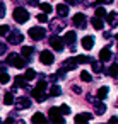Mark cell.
Instances as JSON below:
<instances>
[{
	"instance_id": "obj_10",
	"label": "cell",
	"mask_w": 118,
	"mask_h": 124,
	"mask_svg": "<svg viewBox=\"0 0 118 124\" xmlns=\"http://www.w3.org/2000/svg\"><path fill=\"white\" fill-rule=\"evenodd\" d=\"M92 119V114H89V112H82V114H77L75 117H74V121L79 124V122H89Z\"/></svg>"
},
{
	"instance_id": "obj_8",
	"label": "cell",
	"mask_w": 118,
	"mask_h": 124,
	"mask_svg": "<svg viewBox=\"0 0 118 124\" xmlns=\"http://www.w3.org/2000/svg\"><path fill=\"white\" fill-rule=\"evenodd\" d=\"M86 24H87V21H86V16H84V14H75V16H74V26H75V27L84 29Z\"/></svg>"
},
{
	"instance_id": "obj_36",
	"label": "cell",
	"mask_w": 118,
	"mask_h": 124,
	"mask_svg": "<svg viewBox=\"0 0 118 124\" xmlns=\"http://www.w3.org/2000/svg\"><path fill=\"white\" fill-rule=\"evenodd\" d=\"M4 16H5V4L0 2V19H2Z\"/></svg>"
},
{
	"instance_id": "obj_28",
	"label": "cell",
	"mask_w": 118,
	"mask_h": 124,
	"mask_svg": "<svg viewBox=\"0 0 118 124\" xmlns=\"http://www.w3.org/2000/svg\"><path fill=\"white\" fill-rule=\"evenodd\" d=\"M24 77H26L28 80H33V78L36 77V71H34L33 68H28V70H26V73H24Z\"/></svg>"
},
{
	"instance_id": "obj_26",
	"label": "cell",
	"mask_w": 118,
	"mask_h": 124,
	"mask_svg": "<svg viewBox=\"0 0 118 124\" xmlns=\"http://www.w3.org/2000/svg\"><path fill=\"white\" fill-rule=\"evenodd\" d=\"M33 51H34V49H33L31 46H22L21 54H22V56H31V54H33Z\"/></svg>"
},
{
	"instance_id": "obj_19",
	"label": "cell",
	"mask_w": 118,
	"mask_h": 124,
	"mask_svg": "<svg viewBox=\"0 0 118 124\" xmlns=\"http://www.w3.org/2000/svg\"><path fill=\"white\" fill-rule=\"evenodd\" d=\"M92 27H94V29H98V31H101V29L104 27V22H103V19L96 16V17L92 19Z\"/></svg>"
},
{
	"instance_id": "obj_44",
	"label": "cell",
	"mask_w": 118,
	"mask_h": 124,
	"mask_svg": "<svg viewBox=\"0 0 118 124\" xmlns=\"http://www.w3.org/2000/svg\"><path fill=\"white\" fill-rule=\"evenodd\" d=\"M116 39H118V34H116Z\"/></svg>"
},
{
	"instance_id": "obj_23",
	"label": "cell",
	"mask_w": 118,
	"mask_h": 124,
	"mask_svg": "<svg viewBox=\"0 0 118 124\" xmlns=\"http://www.w3.org/2000/svg\"><path fill=\"white\" fill-rule=\"evenodd\" d=\"M91 65H92V71H94V73H101V71H103V61H101V60H99V61H92Z\"/></svg>"
},
{
	"instance_id": "obj_20",
	"label": "cell",
	"mask_w": 118,
	"mask_h": 124,
	"mask_svg": "<svg viewBox=\"0 0 118 124\" xmlns=\"http://www.w3.org/2000/svg\"><path fill=\"white\" fill-rule=\"evenodd\" d=\"M57 12H58V16H60V17H65V16L69 14V5H65V4H60V5L57 7Z\"/></svg>"
},
{
	"instance_id": "obj_9",
	"label": "cell",
	"mask_w": 118,
	"mask_h": 124,
	"mask_svg": "<svg viewBox=\"0 0 118 124\" xmlns=\"http://www.w3.org/2000/svg\"><path fill=\"white\" fill-rule=\"evenodd\" d=\"M14 104H16V107H17L19 110H22V109H29V107H31V100H29L28 97H19Z\"/></svg>"
},
{
	"instance_id": "obj_1",
	"label": "cell",
	"mask_w": 118,
	"mask_h": 124,
	"mask_svg": "<svg viewBox=\"0 0 118 124\" xmlns=\"http://www.w3.org/2000/svg\"><path fill=\"white\" fill-rule=\"evenodd\" d=\"M7 65H12V66L22 70V68L28 65V60H26V56H19V54H16V53H10V54L7 56Z\"/></svg>"
},
{
	"instance_id": "obj_27",
	"label": "cell",
	"mask_w": 118,
	"mask_h": 124,
	"mask_svg": "<svg viewBox=\"0 0 118 124\" xmlns=\"http://www.w3.org/2000/svg\"><path fill=\"white\" fill-rule=\"evenodd\" d=\"M31 121H33V122H45V121H46V117H45L43 114H39V112H38V114H34V116H33V119H31Z\"/></svg>"
},
{
	"instance_id": "obj_31",
	"label": "cell",
	"mask_w": 118,
	"mask_h": 124,
	"mask_svg": "<svg viewBox=\"0 0 118 124\" xmlns=\"http://www.w3.org/2000/svg\"><path fill=\"white\" fill-rule=\"evenodd\" d=\"M39 7H41V10H43L45 14H50V12H51V5L46 4V2H45V4H39Z\"/></svg>"
},
{
	"instance_id": "obj_13",
	"label": "cell",
	"mask_w": 118,
	"mask_h": 124,
	"mask_svg": "<svg viewBox=\"0 0 118 124\" xmlns=\"http://www.w3.org/2000/svg\"><path fill=\"white\" fill-rule=\"evenodd\" d=\"M92 46H94V38H92V36L82 38V48H84V49H92Z\"/></svg>"
},
{
	"instance_id": "obj_16",
	"label": "cell",
	"mask_w": 118,
	"mask_h": 124,
	"mask_svg": "<svg viewBox=\"0 0 118 124\" xmlns=\"http://www.w3.org/2000/svg\"><path fill=\"white\" fill-rule=\"evenodd\" d=\"M77 65H79V60H77V58H69V60L63 63V68H65V70H74Z\"/></svg>"
},
{
	"instance_id": "obj_2",
	"label": "cell",
	"mask_w": 118,
	"mask_h": 124,
	"mask_svg": "<svg viewBox=\"0 0 118 124\" xmlns=\"http://www.w3.org/2000/svg\"><path fill=\"white\" fill-rule=\"evenodd\" d=\"M14 19H16V22L24 24V22L29 21V12H28L24 7H17V9L14 10Z\"/></svg>"
},
{
	"instance_id": "obj_32",
	"label": "cell",
	"mask_w": 118,
	"mask_h": 124,
	"mask_svg": "<svg viewBox=\"0 0 118 124\" xmlns=\"http://www.w3.org/2000/svg\"><path fill=\"white\" fill-rule=\"evenodd\" d=\"M9 80H10V77L5 71H2V75H0V83H9Z\"/></svg>"
},
{
	"instance_id": "obj_5",
	"label": "cell",
	"mask_w": 118,
	"mask_h": 124,
	"mask_svg": "<svg viewBox=\"0 0 118 124\" xmlns=\"http://www.w3.org/2000/svg\"><path fill=\"white\" fill-rule=\"evenodd\" d=\"M63 44H65L63 38H58V36H51V38H50V46H51L55 51H62V49H63Z\"/></svg>"
},
{
	"instance_id": "obj_39",
	"label": "cell",
	"mask_w": 118,
	"mask_h": 124,
	"mask_svg": "<svg viewBox=\"0 0 118 124\" xmlns=\"http://www.w3.org/2000/svg\"><path fill=\"white\" fill-rule=\"evenodd\" d=\"M5 51H7V46H5L4 43H0V54H4Z\"/></svg>"
},
{
	"instance_id": "obj_24",
	"label": "cell",
	"mask_w": 118,
	"mask_h": 124,
	"mask_svg": "<svg viewBox=\"0 0 118 124\" xmlns=\"http://www.w3.org/2000/svg\"><path fill=\"white\" fill-rule=\"evenodd\" d=\"M108 93H109V88H108V87H101V88L98 90V99H101V100H103V99H106V97H108Z\"/></svg>"
},
{
	"instance_id": "obj_14",
	"label": "cell",
	"mask_w": 118,
	"mask_h": 124,
	"mask_svg": "<svg viewBox=\"0 0 118 124\" xmlns=\"http://www.w3.org/2000/svg\"><path fill=\"white\" fill-rule=\"evenodd\" d=\"M50 121H51V122H60V124H63V122H65V114H62V112L50 114Z\"/></svg>"
},
{
	"instance_id": "obj_7",
	"label": "cell",
	"mask_w": 118,
	"mask_h": 124,
	"mask_svg": "<svg viewBox=\"0 0 118 124\" xmlns=\"http://www.w3.org/2000/svg\"><path fill=\"white\" fill-rule=\"evenodd\" d=\"M31 95L38 100V102H45L46 100V95H45V88H41V87H34L33 90H31Z\"/></svg>"
},
{
	"instance_id": "obj_35",
	"label": "cell",
	"mask_w": 118,
	"mask_h": 124,
	"mask_svg": "<svg viewBox=\"0 0 118 124\" xmlns=\"http://www.w3.org/2000/svg\"><path fill=\"white\" fill-rule=\"evenodd\" d=\"M60 110H62V114H65V116H67V114H70V107H69V105H65V104L60 107Z\"/></svg>"
},
{
	"instance_id": "obj_41",
	"label": "cell",
	"mask_w": 118,
	"mask_h": 124,
	"mask_svg": "<svg viewBox=\"0 0 118 124\" xmlns=\"http://www.w3.org/2000/svg\"><path fill=\"white\" fill-rule=\"evenodd\" d=\"M74 92L75 93H80V87H74Z\"/></svg>"
},
{
	"instance_id": "obj_42",
	"label": "cell",
	"mask_w": 118,
	"mask_h": 124,
	"mask_svg": "<svg viewBox=\"0 0 118 124\" xmlns=\"http://www.w3.org/2000/svg\"><path fill=\"white\" fill-rule=\"evenodd\" d=\"M109 122H113V124H115V122H118V117H111V119H109Z\"/></svg>"
},
{
	"instance_id": "obj_3",
	"label": "cell",
	"mask_w": 118,
	"mask_h": 124,
	"mask_svg": "<svg viewBox=\"0 0 118 124\" xmlns=\"http://www.w3.org/2000/svg\"><path fill=\"white\" fill-rule=\"evenodd\" d=\"M29 36H31V39H34V41H41V39H45L46 31H45L43 27H31V29H29Z\"/></svg>"
},
{
	"instance_id": "obj_4",
	"label": "cell",
	"mask_w": 118,
	"mask_h": 124,
	"mask_svg": "<svg viewBox=\"0 0 118 124\" xmlns=\"http://www.w3.org/2000/svg\"><path fill=\"white\" fill-rule=\"evenodd\" d=\"M7 41H9L10 44H21V43L24 41V36H22V32H19V31H10V32L7 34Z\"/></svg>"
},
{
	"instance_id": "obj_18",
	"label": "cell",
	"mask_w": 118,
	"mask_h": 124,
	"mask_svg": "<svg viewBox=\"0 0 118 124\" xmlns=\"http://www.w3.org/2000/svg\"><path fill=\"white\" fill-rule=\"evenodd\" d=\"M99 60H101V61H108V60H111V51H109L108 48L101 49V51H99Z\"/></svg>"
},
{
	"instance_id": "obj_29",
	"label": "cell",
	"mask_w": 118,
	"mask_h": 124,
	"mask_svg": "<svg viewBox=\"0 0 118 124\" xmlns=\"http://www.w3.org/2000/svg\"><path fill=\"white\" fill-rule=\"evenodd\" d=\"M80 80H82V82H91L92 77H91L89 71H80Z\"/></svg>"
},
{
	"instance_id": "obj_30",
	"label": "cell",
	"mask_w": 118,
	"mask_h": 124,
	"mask_svg": "<svg viewBox=\"0 0 118 124\" xmlns=\"http://www.w3.org/2000/svg\"><path fill=\"white\" fill-rule=\"evenodd\" d=\"M96 16L98 17H106L108 14H106V9L104 7H96Z\"/></svg>"
},
{
	"instance_id": "obj_12",
	"label": "cell",
	"mask_w": 118,
	"mask_h": 124,
	"mask_svg": "<svg viewBox=\"0 0 118 124\" xmlns=\"http://www.w3.org/2000/svg\"><path fill=\"white\" fill-rule=\"evenodd\" d=\"M63 41H65L67 44H74V43L77 41V34H75L74 31H69V32H65V36H63Z\"/></svg>"
},
{
	"instance_id": "obj_40",
	"label": "cell",
	"mask_w": 118,
	"mask_h": 124,
	"mask_svg": "<svg viewBox=\"0 0 118 124\" xmlns=\"http://www.w3.org/2000/svg\"><path fill=\"white\" fill-rule=\"evenodd\" d=\"M69 2V5H75V4H79V0H67Z\"/></svg>"
},
{
	"instance_id": "obj_33",
	"label": "cell",
	"mask_w": 118,
	"mask_h": 124,
	"mask_svg": "<svg viewBox=\"0 0 118 124\" xmlns=\"http://www.w3.org/2000/svg\"><path fill=\"white\" fill-rule=\"evenodd\" d=\"M77 60H79V63H80V65H82V63H92L89 56H82V54H80V56H77Z\"/></svg>"
},
{
	"instance_id": "obj_37",
	"label": "cell",
	"mask_w": 118,
	"mask_h": 124,
	"mask_svg": "<svg viewBox=\"0 0 118 124\" xmlns=\"http://www.w3.org/2000/svg\"><path fill=\"white\" fill-rule=\"evenodd\" d=\"M26 4H28V5H31V7H38L39 0H26Z\"/></svg>"
},
{
	"instance_id": "obj_34",
	"label": "cell",
	"mask_w": 118,
	"mask_h": 124,
	"mask_svg": "<svg viewBox=\"0 0 118 124\" xmlns=\"http://www.w3.org/2000/svg\"><path fill=\"white\" fill-rule=\"evenodd\" d=\"M9 26H0V36H7L9 34Z\"/></svg>"
},
{
	"instance_id": "obj_15",
	"label": "cell",
	"mask_w": 118,
	"mask_h": 124,
	"mask_svg": "<svg viewBox=\"0 0 118 124\" xmlns=\"http://www.w3.org/2000/svg\"><path fill=\"white\" fill-rule=\"evenodd\" d=\"M106 17H108L106 21H108V24H109L111 27H116V26H118V14H116V12H109Z\"/></svg>"
},
{
	"instance_id": "obj_6",
	"label": "cell",
	"mask_w": 118,
	"mask_h": 124,
	"mask_svg": "<svg viewBox=\"0 0 118 124\" xmlns=\"http://www.w3.org/2000/svg\"><path fill=\"white\" fill-rule=\"evenodd\" d=\"M39 60H41V63H43V65H51V63L55 61V56H53V53H51V51L45 49V51H41Z\"/></svg>"
},
{
	"instance_id": "obj_43",
	"label": "cell",
	"mask_w": 118,
	"mask_h": 124,
	"mask_svg": "<svg viewBox=\"0 0 118 124\" xmlns=\"http://www.w3.org/2000/svg\"><path fill=\"white\" fill-rule=\"evenodd\" d=\"M113 0H101V4H111Z\"/></svg>"
},
{
	"instance_id": "obj_25",
	"label": "cell",
	"mask_w": 118,
	"mask_h": 124,
	"mask_svg": "<svg viewBox=\"0 0 118 124\" xmlns=\"http://www.w3.org/2000/svg\"><path fill=\"white\" fill-rule=\"evenodd\" d=\"M14 102H16L14 93H12V92H7L5 97H4V104H5V105H10V104H14Z\"/></svg>"
},
{
	"instance_id": "obj_38",
	"label": "cell",
	"mask_w": 118,
	"mask_h": 124,
	"mask_svg": "<svg viewBox=\"0 0 118 124\" xmlns=\"http://www.w3.org/2000/svg\"><path fill=\"white\" fill-rule=\"evenodd\" d=\"M38 21H39V22H43V24H45V22H46V21H48V17H46V14H45V12H43V14H39V16H38Z\"/></svg>"
},
{
	"instance_id": "obj_21",
	"label": "cell",
	"mask_w": 118,
	"mask_h": 124,
	"mask_svg": "<svg viewBox=\"0 0 118 124\" xmlns=\"http://www.w3.org/2000/svg\"><path fill=\"white\" fill-rule=\"evenodd\" d=\"M48 93H50V97H58V95L62 93V88H60L58 85H51V87H50V92H48Z\"/></svg>"
},
{
	"instance_id": "obj_22",
	"label": "cell",
	"mask_w": 118,
	"mask_h": 124,
	"mask_svg": "<svg viewBox=\"0 0 118 124\" xmlns=\"http://www.w3.org/2000/svg\"><path fill=\"white\" fill-rule=\"evenodd\" d=\"M106 73H108L109 77H113V78H116V77H118V63H113V65L109 66V70H108Z\"/></svg>"
},
{
	"instance_id": "obj_17",
	"label": "cell",
	"mask_w": 118,
	"mask_h": 124,
	"mask_svg": "<svg viewBox=\"0 0 118 124\" xmlns=\"http://www.w3.org/2000/svg\"><path fill=\"white\" fill-rule=\"evenodd\" d=\"M21 87H28V78L26 77H16L14 88H21Z\"/></svg>"
},
{
	"instance_id": "obj_11",
	"label": "cell",
	"mask_w": 118,
	"mask_h": 124,
	"mask_svg": "<svg viewBox=\"0 0 118 124\" xmlns=\"http://www.w3.org/2000/svg\"><path fill=\"white\" fill-rule=\"evenodd\" d=\"M89 99H91V97H89ZM91 102H92V104H94V107H96V114H99V116H101V114H104V112H106V105L101 102V99H99V100H92V99H91Z\"/></svg>"
}]
</instances>
